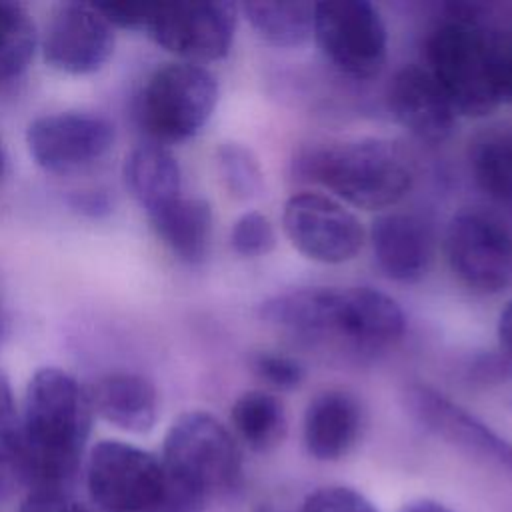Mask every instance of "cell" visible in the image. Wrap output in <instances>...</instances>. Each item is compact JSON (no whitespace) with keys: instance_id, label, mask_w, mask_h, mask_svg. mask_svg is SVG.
<instances>
[{"instance_id":"cell-1","label":"cell","mask_w":512,"mask_h":512,"mask_svg":"<svg viewBox=\"0 0 512 512\" xmlns=\"http://www.w3.org/2000/svg\"><path fill=\"white\" fill-rule=\"evenodd\" d=\"M88 390L60 368H40L26 386L14 464L34 490H60L78 466L92 426Z\"/></svg>"},{"instance_id":"cell-2","label":"cell","mask_w":512,"mask_h":512,"mask_svg":"<svg viewBox=\"0 0 512 512\" xmlns=\"http://www.w3.org/2000/svg\"><path fill=\"white\" fill-rule=\"evenodd\" d=\"M296 174L322 184L340 200L380 210L402 200L412 186L406 154L380 138H358L342 144L302 150L294 160Z\"/></svg>"},{"instance_id":"cell-3","label":"cell","mask_w":512,"mask_h":512,"mask_svg":"<svg viewBox=\"0 0 512 512\" xmlns=\"http://www.w3.org/2000/svg\"><path fill=\"white\" fill-rule=\"evenodd\" d=\"M480 4H454L426 42V62L456 114L482 118L500 96L492 72L490 28L482 22Z\"/></svg>"},{"instance_id":"cell-4","label":"cell","mask_w":512,"mask_h":512,"mask_svg":"<svg viewBox=\"0 0 512 512\" xmlns=\"http://www.w3.org/2000/svg\"><path fill=\"white\" fill-rule=\"evenodd\" d=\"M162 464L168 480L208 500L230 492L242 476V454L230 430L208 412H186L166 432Z\"/></svg>"},{"instance_id":"cell-5","label":"cell","mask_w":512,"mask_h":512,"mask_svg":"<svg viewBox=\"0 0 512 512\" xmlns=\"http://www.w3.org/2000/svg\"><path fill=\"white\" fill-rule=\"evenodd\" d=\"M218 102L216 76L194 62L156 68L142 88L138 118L158 142H182L198 134Z\"/></svg>"},{"instance_id":"cell-6","label":"cell","mask_w":512,"mask_h":512,"mask_svg":"<svg viewBox=\"0 0 512 512\" xmlns=\"http://www.w3.org/2000/svg\"><path fill=\"white\" fill-rule=\"evenodd\" d=\"M86 484L106 512H158L166 496V470L154 454L118 440L98 442L88 458Z\"/></svg>"},{"instance_id":"cell-7","label":"cell","mask_w":512,"mask_h":512,"mask_svg":"<svg viewBox=\"0 0 512 512\" xmlns=\"http://www.w3.org/2000/svg\"><path fill=\"white\" fill-rule=\"evenodd\" d=\"M312 36L328 62L352 78H372L386 62V24L366 0L318 2Z\"/></svg>"},{"instance_id":"cell-8","label":"cell","mask_w":512,"mask_h":512,"mask_svg":"<svg viewBox=\"0 0 512 512\" xmlns=\"http://www.w3.org/2000/svg\"><path fill=\"white\" fill-rule=\"evenodd\" d=\"M236 14V4L216 0L152 4L144 30L164 50L200 64L230 52Z\"/></svg>"},{"instance_id":"cell-9","label":"cell","mask_w":512,"mask_h":512,"mask_svg":"<svg viewBox=\"0 0 512 512\" xmlns=\"http://www.w3.org/2000/svg\"><path fill=\"white\" fill-rule=\"evenodd\" d=\"M446 258L462 284L496 294L512 282V232L492 214L462 210L446 228Z\"/></svg>"},{"instance_id":"cell-10","label":"cell","mask_w":512,"mask_h":512,"mask_svg":"<svg viewBox=\"0 0 512 512\" xmlns=\"http://www.w3.org/2000/svg\"><path fill=\"white\" fill-rule=\"evenodd\" d=\"M406 330L398 302L370 286L318 288L314 336H338L358 348L394 344Z\"/></svg>"},{"instance_id":"cell-11","label":"cell","mask_w":512,"mask_h":512,"mask_svg":"<svg viewBox=\"0 0 512 512\" xmlns=\"http://www.w3.org/2000/svg\"><path fill=\"white\" fill-rule=\"evenodd\" d=\"M282 228L300 254L322 264L348 262L364 244L356 214L320 192L292 194L284 202Z\"/></svg>"},{"instance_id":"cell-12","label":"cell","mask_w":512,"mask_h":512,"mask_svg":"<svg viewBox=\"0 0 512 512\" xmlns=\"http://www.w3.org/2000/svg\"><path fill=\"white\" fill-rule=\"evenodd\" d=\"M28 152L48 172L68 174L100 160L114 144V124L98 114L56 112L30 122Z\"/></svg>"},{"instance_id":"cell-13","label":"cell","mask_w":512,"mask_h":512,"mask_svg":"<svg viewBox=\"0 0 512 512\" xmlns=\"http://www.w3.org/2000/svg\"><path fill=\"white\" fill-rule=\"evenodd\" d=\"M40 44L52 68L76 76L92 74L114 52V28L94 4L66 2L52 10Z\"/></svg>"},{"instance_id":"cell-14","label":"cell","mask_w":512,"mask_h":512,"mask_svg":"<svg viewBox=\"0 0 512 512\" xmlns=\"http://www.w3.org/2000/svg\"><path fill=\"white\" fill-rule=\"evenodd\" d=\"M396 122L424 142H444L456 126V110L426 66H404L388 86Z\"/></svg>"},{"instance_id":"cell-15","label":"cell","mask_w":512,"mask_h":512,"mask_svg":"<svg viewBox=\"0 0 512 512\" xmlns=\"http://www.w3.org/2000/svg\"><path fill=\"white\" fill-rule=\"evenodd\" d=\"M410 412L440 438L474 450L512 470V444L476 416L428 386H412L406 394Z\"/></svg>"},{"instance_id":"cell-16","label":"cell","mask_w":512,"mask_h":512,"mask_svg":"<svg viewBox=\"0 0 512 512\" xmlns=\"http://www.w3.org/2000/svg\"><path fill=\"white\" fill-rule=\"evenodd\" d=\"M370 244L378 268L390 280L416 282L428 270L432 258V232L416 214H380L372 222Z\"/></svg>"},{"instance_id":"cell-17","label":"cell","mask_w":512,"mask_h":512,"mask_svg":"<svg viewBox=\"0 0 512 512\" xmlns=\"http://www.w3.org/2000/svg\"><path fill=\"white\" fill-rule=\"evenodd\" d=\"M362 412L356 398L344 390H324L304 412V444L316 460H338L356 444Z\"/></svg>"},{"instance_id":"cell-18","label":"cell","mask_w":512,"mask_h":512,"mask_svg":"<svg viewBox=\"0 0 512 512\" xmlns=\"http://www.w3.org/2000/svg\"><path fill=\"white\" fill-rule=\"evenodd\" d=\"M92 410L120 430L144 434L158 416V394L154 384L134 372L102 376L88 390Z\"/></svg>"},{"instance_id":"cell-19","label":"cell","mask_w":512,"mask_h":512,"mask_svg":"<svg viewBox=\"0 0 512 512\" xmlns=\"http://www.w3.org/2000/svg\"><path fill=\"white\" fill-rule=\"evenodd\" d=\"M124 178L148 216L182 196L178 160L162 144H142L134 148L126 156Z\"/></svg>"},{"instance_id":"cell-20","label":"cell","mask_w":512,"mask_h":512,"mask_svg":"<svg viewBox=\"0 0 512 512\" xmlns=\"http://www.w3.org/2000/svg\"><path fill=\"white\" fill-rule=\"evenodd\" d=\"M162 242L184 262H200L210 246L212 208L204 198L180 196L150 216Z\"/></svg>"},{"instance_id":"cell-21","label":"cell","mask_w":512,"mask_h":512,"mask_svg":"<svg viewBox=\"0 0 512 512\" xmlns=\"http://www.w3.org/2000/svg\"><path fill=\"white\" fill-rule=\"evenodd\" d=\"M314 6L310 2L254 0L240 4L248 24L268 44L296 48L314 34Z\"/></svg>"},{"instance_id":"cell-22","label":"cell","mask_w":512,"mask_h":512,"mask_svg":"<svg viewBox=\"0 0 512 512\" xmlns=\"http://www.w3.org/2000/svg\"><path fill=\"white\" fill-rule=\"evenodd\" d=\"M230 416L240 440L256 452L272 450L286 434L284 406L266 390H248L238 396Z\"/></svg>"},{"instance_id":"cell-23","label":"cell","mask_w":512,"mask_h":512,"mask_svg":"<svg viewBox=\"0 0 512 512\" xmlns=\"http://www.w3.org/2000/svg\"><path fill=\"white\" fill-rule=\"evenodd\" d=\"M470 170L478 188L512 204V132H490L470 148Z\"/></svg>"},{"instance_id":"cell-24","label":"cell","mask_w":512,"mask_h":512,"mask_svg":"<svg viewBox=\"0 0 512 512\" xmlns=\"http://www.w3.org/2000/svg\"><path fill=\"white\" fill-rule=\"evenodd\" d=\"M36 44L38 34L30 14L20 4L0 0V80L24 72Z\"/></svg>"},{"instance_id":"cell-25","label":"cell","mask_w":512,"mask_h":512,"mask_svg":"<svg viewBox=\"0 0 512 512\" xmlns=\"http://www.w3.org/2000/svg\"><path fill=\"white\" fill-rule=\"evenodd\" d=\"M218 174L226 190L238 200H252L264 188V176L254 152L238 142H222L216 150Z\"/></svg>"},{"instance_id":"cell-26","label":"cell","mask_w":512,"mask_h":512,"mask_svg":"<svg viewBox=\"0 0 512 512\" xmlns=\"http://www.w3.org/2000/svg\"><path fill=\"white\" fill-rule=\"evenodd\" d=\"M276 244V232L270 220L256 210L244 212L230 230V246L238 256H266Z\"/></svg>"},{"instance_id":"cell-27","label":"cell","mask_w":512,"mask_h":512,"mask_svg":"<svg viewBox=\"0 0 512 512\" xmlns=\"http://www.w3.org/2000/svg\"><path fill=\"white\" fill-rule=\"evenodd\" d=\"M252 370L276 390H294L304 380L302 364L286 354L258 352L252 356Z\"/></svg>"},{"instance_id":"cell-28","label":"cell","mask_w":512,"mask_h":512,"mask_svg":"<svg viewBox=\"0 0 512 512\" xmlns=\"http://www.w3.org/2000/svg\"><path fill=\"white\" fill-rule=\"evenodd\" d=\"M300 512H378L360 492L348 486H324L306 496Z\"/></svg>"},{"instance_id":"cell-29","label":"cell","mask_w":512,"mask_h":512,"mask_svg":"<svg viewBox=\"0 0 512 512\" xmlns=\"http://www.w3.org/2000/svg\"><path fill=\"white\" fill-rule=\"evenodd\" d=\"M20 448V414L10 378L0 370V464L16 460Z\"/></svg>"},{"instance_id":"cell-30","label":"cell","mask_w":512,"mask_h":512,"mask_svg":"<svg viewBox=\"0 0 512 512\" xmlns=\"http://www.w3.org/2000/svg\"><path fill=\"white\" fill-rule=\"evenodd\" d=\"M492 72L500 102H512V26L490 28Z\"/></svg>"},{"instance_id":"cell-31","label":"cell","mask_w":512,"mask_h":512,"mask_svg":"<svg viewBox=\"0 0 512 512\" xmlns=\"http://www.w3.org/2000/svg\"><path fill=\"white\" fill-rule=\"evenodd\" d=\"M98 8V12L114 26L120 28H140L144 30L148 14L152 4L146 2H102V4H94Z\"/></svg>"},{"instance_id":"cell-32","label":"cell","mask_w":512,"mask_h":512,"mask_svg":"<svg viewBox=\"0 0 512 512\" xmlns=\"http://www.w3.org/2000/svg\"><path fill=\"white\" fill-rule=\"evenodd\" d=\"M20 512H88L62 490H32Z\"/></svg>"},{"instance_id":"cell-33","label":"cell","mask_w":512,"mask_h":512,"mask_svg":"<svg viewBox=\"0 0 512 512\" xmlns=\"http://www.w3.org/2000/svg\"><path fill=\"white\" fill-rule=\"evenodd\" d=\"M498 340L502 350L512 358V298L506 302V306L500 312L498 318Z\"/></svg>"},{"instance_id":"cell-34","label":"cell","mask_w":512,"mask_h":512,"mask_svg":"<svg viewBox=\"0 0 512 512\" xmlns=\"http://www.w3.org/2000/svg\"><path fill=\"white\" fill-rule=\"evenodd\" d=\"M400 512H454L448 506L436 502V500H428V498H420V500H412L408 504L402 506Z\"/></svg>"},{"instance_id":"cell-35","label":"cell","mask_w":512,"mask_h":512,"mask_svg":"<svg viewBox=\"0 0 512 512\" xmlns=\"http://www.w3.org/2000/svg\"><path fill=\"white\" fill-rule=\"evenodd\" d=\"M4 166H6V156H4V148H2V142H0V176L4 174Z\"/></svg>"}]
</instances>
